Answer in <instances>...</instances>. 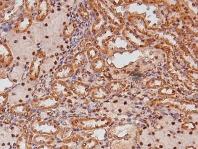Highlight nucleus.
I'll list each match as a JSON object with an SVG mask.
<instances>
[{
  "label": "nucleus",
  "instance_id": "5",
  "mask_svg": "<svg viewBox=\"0 0 198 149\" xmlns=\"http://www.w3.org/2000/svg\"><path fill=\"white\" fill-rule=\"evenodd\" d=\"M16 145L18 149H29L28 144V136L27 134H22L18 139Z\"/></svg>",
  "mask_w": 198,
  "mask_h": 149
},
{
  "label": "nucleus",
  "instance_id": "4",
  "mask_svg": "<svg viewBox=\"0 0 198 149\" xmlns=\"http://www.w3.org/2000/svg\"><path fill=\"white\" fill-rule=\"evenodd\" d=\"M26 106L25 104H18V105L14 106L10 109V111L12 114L17 116H26L28 115L27 112H26Z\"/></svg>",
  "mask_w": 198,
  "mask_h": 149
},
{
  "label": "nucleus",
  "instance_id": "8",
  "mask_svg": "<svg viewBox=\"0 0 198 149\" xmlns=\"http://www.w3.org/2000/svg\"><path fill=\"white\" fill-rule=\"evenodd\" d=\"M36 149H53V147L50 144H43L40 145Z\"/></svg>",
  "mask_w": 198,
  "mask_h": 149
},
{
  "label": "nucleus",
  "instance_id": "7",
  "mask_svg": "<svg viewBox=\"0 0 198 149\" xmlns=\"http://www.w3.org/2000/svg\"><path fill=\"white\" fill-rule=\"evenodd\" d=\"M9 95L8 93H3L0 94V108H2L6 105L8 100Z\"/></svg>",
  "mask_w": 198,
  "mask_h": 149
},
{
  "label": "nucleus",
  "instance_id": "2",
  "mask_svg": "<svg viewBox=\"0 0 198 149\" xmlns=\"http://www.w3.org/2000/svg\"><path fill=\"white\" fill-rule=\"evenodd\" d=\"M13 57L7 45L0 42V62L6 65L12 61Z\"/></svg>",
  "mask_w": 198,
  "mask_h": 149
},
{
  "label": "nucleus",
  "instance_id": "6",
  "mask_svg": "<svg viewBox=\"0 0 198 149\" xmlns=\"http://www.w3.org/2000/svg\"><path fill=\"white\" fill-rule=\"evenodd\" d=\"M97 144V142L93 139H90L82 144V147L85 149H93Z\"/></svg>",
  "mask_w": 198,
  "mask_h": 149
},
{
  "label": "nucleus",
  "instance_id": "11",
  "mask_svg": "<svg viewBox=\"0 0 198 149\" xmlns=\"http://www.w3.org/2000/svg\"><path fill=\"white\" fill-rule=\"evenodd\" d=\"M128 122H130V119H128Z\"/></svg>",
  "mask_w": 198,
  "mask_h": 149
},
{
  "label": "nucleus",
  "instance_id": "10",
  "mask_svg": "<svg viewBox=\"0 0 198 149\" xmlns=\"http://www.w3.org/2000/svg\"><path fill=\"white\" fill-rule=\"evenodd\" d=\"M151 125H152V127H154V125L153 123H152V124H151Z\"/></svg>",
  "mask_w": 198,
  "mask_h": 149
},
{
  "label": "nucleus",
  "instance_id": "12",
  "mask_svg": "<svg viewBox=\"0 0 198 149\" xmlns=\"http://www.w3.org/2000/svg\"><path fill=\"white\" fill-rule=\"evenodd\" d=\"M132 116V114H129L128 116H129V117H130V116Z\"/></svg>",
  "mask_w": 198,
  "mask_h": 149
},
{
  "label": "nucleus",
  "instance_id": "9",
  "mask_svg": "<svg viewBox=\"0 0 198 149\" xmlns=\"http://www.w3.org/2000/svg\"><path fill=\"white\" fill-rule=\"evenodd\" d=\"M109 138H112V134H109Z\"/></svg>",
  "mask_w": 198,
  "mask_h": 149
},
{
  "label": "nucleus",
  "instance_id": "3",
  "mask_svg": "<svg viewBox=\"0 0 198 149\" xmlns=\"http://www.w3.org/2000/svg\"><path fill=\"white\" fill-rule=\"evenodd\" d=\"M33 141L37 145L43 144H51L54 142V138L48 134H38L34 136Z\"/></svg>",
  "mask_w": 198,
  "mask_h": 149
},
{
  "label": "nucleus",
  "instance_id": "1",
  "mask_svg": "<svg viewBox=\"0 0 198 149\" xmlns=\"http://www.w3.org/2000/svg\"><path fill=\"white\" fill-rule=\"evenodd\" d=\"M34 107L38 109H46L49 108L57 106L59 104V99L54 97H46L45 98L34 100L31 102Z\"/></svg>",
  "mask_w": 198,
  "mask_h": 149
},
{
  "label": "nucleus",
  "instance_id": "13",
  "mask_svg": "<svg viewBox=\"0 0 198 149\" xmlns=\"http://www.w3.org/2000/svg\"><path fill=\"white\" fill-rule=\"evenodd\" d=\"M124 120H125V119H122V120H121V121H124Z\"/></svg>",
  "mask_w": 198,
  "mask_h": 149
},
{
  "label": "nucleus",
  "instance_id": "14",
  "mask_svg": "<svg viewBox=\"0 0 198 149\" xmlns=\"http://www.w3.org/2000/svg\"><path fill=\"white\" fill-rule=\"evenodd\" d=\"M145 73H148V72H145Z\"/></svg>",
  "mask_w": 198,
  "mask_h": 149
}]
</instances>
